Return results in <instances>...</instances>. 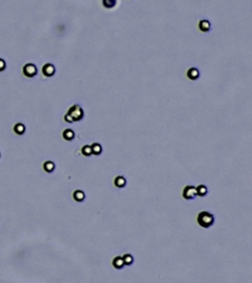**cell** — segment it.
<instances>
[{"label":"cell","instance_id":"cell-12","mask_svg":"<svg viewBox=\"0 0 252 283\" xmlns=\"http://www.w3.org/2000/svg\"><path fill=\"white\" fill-rule=\"evenodd\" d=\"M91 149H92V154H95V155H99L102 152V148L100 144L97 143H94L92 145H91Z\"/></svg>","mask_w":252,"mask_h":283},{"label":"cell","instance_id":"cell-7","mask_svg":"<svg viewBox=\"0 0 252 283\" xmlns=\"http://www.w3.org/2000/svg\"><path fill=\"white\" fill-rule=\"evenodd\" d=\"M85 197H86L85 193H84L82 190H76L73 193V199L78 202H83L84 200H85Z\"/></svg>","mask_w":252,"mask_h":283},{"label":"cell","instance_id":"cell-3","mask_svg":"<svg viewBox=\"0 0 252 283\" xmlns=\"http://www.w3.org/2000/svg\"><path fill=\"white\" fill-rule=\"evenodd\" d=\"M182 197L185 200H193L197 197L196 193V187L194 186H186L182 191Z\"/></svg>","mask_w":252,"mask_h":283},{"label":"cell","instance_id":"cell-4","mask_svg":"<svg viewBox=\"0 0 252 283\" xmlns=\"http://www.w3.org/2000/svg\"><path fill=\"white\" fill-rule=\"evenodd\" d=\"M36 72H38V70H36V65L32 64V63L26 64L24 66V68H23V73H24L26 77H29V78H32L34 76H36Z\"/></svg>","mask_w":252,"mask_h":283},{"label":"cell","instance_id":"cell-9","mask_svg":"<svg viewBox=\"0 0 252 283\" xmlns=\"http://www.w3.org/2000/svg\"><path fill=\"white\" fill-rule=\"evenodd\" d=\"M62 137H63L64 140L71 141V140H73L74 138H75V133H74V131L71 130V129H66V130L63 131Z\"/></svg>","mask_w":252,"mask_h":283},{"label":"cell","instance_id":"cell-18","mask_svg":"<svg viewBox=\"0 0 252 283\" xmlns=\"http://www.w3.org/2000/svg\"><path fill=\"white\" fill-rule=\"evenodd\" d=\"M102 4H104L105 8H113L116 4V2L115 1H110V2L109 1H104Z\"/></svg>","mask_w":252,"mask_h":283},{"label":"cell","instance_id":"cell-10","mask_svg":"<svg viewBox=\"0 0 252 283\" xmlns=\"http://www.w3.org/2000/svg\"><path fill=\"white\" fill-rule=\"evenodd\" d=\"M199 70L196 68H190L187 71V77L190 80H196L199 78Z\"/></svg>","mask_w":252,"mask_h":283},{"label":"cell","instance_id":"cell-1","mask_svg":"<svg viewBox=\"0 0 252 283\" xmlns=\"http://www.w3.org/2000/svg\"><path fill=\"white\" fill-rule=\"evenodd\" d=\"M214 215L209 211H201L197 215V222L203 228H209L214 224Z\"/></svg>","mask_w":252,"mask_h":283},{"label":"cell","instance_id":"cell-16","mask_svg":"<svg viewBox=\"0 0 252 283\" xmlns=\"http://www.w3.org/2000/svg\"><path fill=\"white\" fill-rule=\"evenodd\" d=\"M81 152H82V154L84 155V157H91V155H92V149H91V145H83L82 149H81Z\"/></svg>","mask_w":252,"mask_h":283},{"label":"cell","instance_id":"cell-13","mask_svg":"<svg viewBox=\"0 0 252 283\" xmlns=\"http://www.w3.org/2000/svg\"><path fill=\"white\" fill-rule=\"evenodd\" d=\"M122 259L124 262V266H131L134 262V258L130 254H124L122 256Z\"/></svg>","mask_w":252,"mask_h":283},{"label":"cell","instance_id":"cell-14","mask_svg":"<svg viewBox=\"0 0 252 283\" xmlns=\"http://www.w3.org/2000/svg\"><path fill=\"white\" fill-rule=\"evenodd\" d=\"M196 193H197V196L199 197H204L207 195L208 193V189L205 185H199L197 188H196Z\"/></svg>","mask_w":252,"mask_h":283},{"label":"cell","instance_id":"cell-20","mask_svg":"<svg viewBox=\"0 0 252 283\" xmlns=\"http://www.w3.org/2000/svg\"><path fill=\"white\" fill-rule=\"evenodd\" d=\"M64 120L66 121V122H68V123H72V119H71V117H70L69 115H67V114H65V116H64Z\"/></svg>","mask_w":252,"mask_h":283},{"label":"cell","instance_id":"cell-17","mask_svg":"<svg viewBox=\"0 0 252 283\" xmlns=\"http://www.w3.org/2000/svg\"><path fill=\"white\" fill-rule=\"evenodd\" d=\"M14 132L18 135H22L25 132V126L21 123H17L14 126Z\"/></svg>","mask_w":252,"mask_h":283},{"label":"cell","instance_id":"cell-15","mask_svg":"<svg viewBox=\"0 0 252 283\" xmlns=\"http://www.w3.org/2000/svg\"><path fill=\"white\" fill-rule=\"evenodd\" d=\"M54 168H55V164L52 161H45L44 163V169L45 172H48V173L52 172L54 170Z\"/></svg>","mask_w":252,"mask_h":283},{"label":"cell","instance_id":"cell-2","mask_svg":"<svg viewBox=\"0 0 252 283\" xmlns=\"http://www.w3.org/2000/svg\"><path fill=\"white\" fill-rule=\"evenodd\" d=\"M66 114L71 117L73 122L74 121H80L84 116V111H83L81 106L75 104V105H73L69 108L68 112L66 113Z\"/></svg>","mask_w":252,"mask_h":283},{"label":"cell","instance_id":"cell-11","mask_svg":"<svg viewBox=\"0 0 252 283\" xmlns=\"http://www.w3.org/2000/svg\"><path fill=\"white\" fill-rule=\"evenodd\" d=\"M114 185L116 188H123L126 185V179L123 176H117L114 179Z\"/></svg>","mask_w":252,"mask_h":283},{"label":"cell","instance_id":"cell-19","mask_svg":"<svg viewBox=\"0 0 252 283\" xmlns=\"http://www.w3.org/2000/svg\"><path fill=\"white\" fill-rule=\"evenodd\" d=\"M5 61L4 60H2V59H0V71H2L4 68H5Z\"/></svg>","mask_w":252,"mask_h":283},{"label":"cell","instance_id":"cell-6","mask_svg":"<svg viewBox=\"0 0 252 283\" xmlns=\"http://www.w3.org/2000/svg\"><path fill=\"white\" fill-rule=\"evenodd\" d=\"M113 266L114 268H116V270H121V268H123L124 267V262H123L122 257H120V256L115 257L113 259Z\"/></svg>","mask_w":252,"mask_h":283},{"label":"cell","instance_id":"cell-5","mask_svg":"<svg viewBox=\"0 0 252 283\" xmlns=\"http://www.w3.org/2000/svg\"><path fill=\"white\" fill-rule=\"evenodd\" d=\"M54 73H55V68H54V66L52 64L48 63V64H45L43 67V74L44 75L45 77L53 76Z\"/></svg>","mask_w":252,"mask_h":283},{"label":"cell","instance_id":"cell-8","mask_svg":"<svg viewBox=\"0 0 252 283\" xmlns=\"http://www.w3.org/2000/svg\"><path fill=\"white\" fill-rule=\"evenodd\" d=\"M198 27H199V30L201 32H208L211 29V24H210V22L207 20H201L199 22Z\"/></svg>","mask_w":252,"mask_h":283}]
</instances>
